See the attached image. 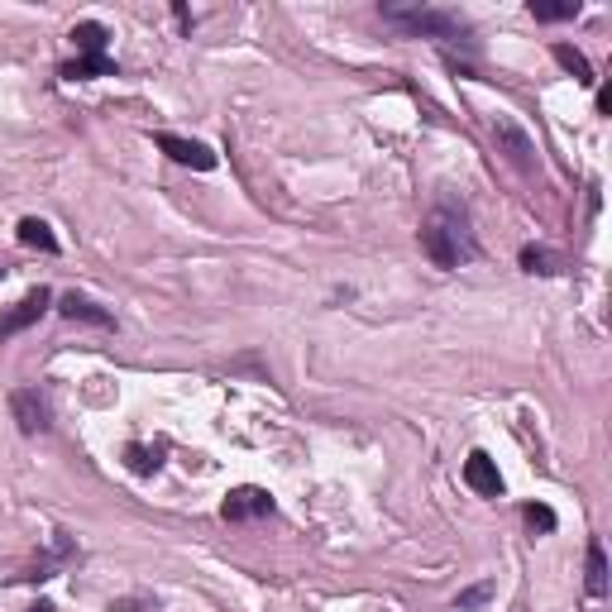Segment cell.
Masks as SVG:
<instances>
[{
  "label": "cell",
  "instance_id": "cell-3",
  "mask_svg": "<svg viewBox=\"0 0 612 612\" xmlns=\"http://www.w3.org/2000/svg\"><path fill=\"white\" fill-rule=\"evenodd\" d=\"M10 416H15V426H20L24 436H44L48 431V402L39 388H15L10 393Z\"/></svg>",
  "mask_w": 612,
  "mask_h": 612
},
{
  "label": "cell",
  "instance_id": "cell-1",
  "mask_svg": "<svg viewBox=\"0 0 612 612\" xmlns=\"http://www.w3.org/2000/svg\"><path fill=\"white\" fill-rule=\"evenodd\" d=\"M421 249L436 268H459V263L479 259V240L469 230V211L455 201H440L431 216L421 220Z\"/></svg>",
  "mask_w": 612,
  "mask_h": 612
},
{
  "label": "cell",
  "instance_id": "cell-7",
  "mask_svg": "<svg viewBox=\"0 0 612 612\" xmlns=\"http://www.w3.org/2000/svg\"><path fill=\"white\" fill-rule=\"evenodd\" d=\"M48 302H53V292H48V287H34V292H29V297H24L15 311H5V316H0V340L20 335L24 326H34V321H39V316L48 311Z\"/></svg>",
  "mask_w": 612,
  "mask_h": 612
},
{
  "label": "cell",
  "instance_id": "cell-19",
  "mask_svg": "<svg viewBox=\"0 0 612 612\" xmlns=\"http://www.w3.org/2000/svg\"><path fill=\"white\" fill-rule=\"evenodd\" d=\"M522 517H526V526H531V531H555V512H550L546 503H526Z\"/></svg>",
  "mask_w": 612,
  "mask_h": 612
},
{
  "label": "cell",
  "instance_id": "cell-12",
  "mask_svg": "<svg viewBox=\"0 0 612 612\" xmlns=\"http://www.w3.org/2000/svg\"><path fill=\"white\" fill-rule=\"evenodd\" d=\"M550 53H555V63L565 67L569 77H574V82H584V87H589L593 82V67H589V58H584V53H579V48L574 44H555L550 48Z\"/></svg>",
  "mask_w": 612,
  "mask_h": 612
},
{
  "label": "cell",
  "instance_id": "cell-5",
  "mask_svg": "<svg viewBox=\"0 0 612 612\" xmlns=\"http://www.w3.org/2000/svg\"><path fill=\"white\" fill-rule=\"evenodd\" d=\"M493 139H498V149H503L517 168H531V163H536V144H531V134H526L517 120L498 115V120H493Z\"/></svg>",
  "mask_w": 612,
  "mask_h": 612
},
{
  "label": "cell",
  "instance_id": "cell-2",
  "mask_svg": "<svg viewBox=\"0 0 612 612\" xmlns=\"http://www.w3.org/2000/svg\"><path fill=\"white\" fill-rule=\"evenodd\" d=\"M383 20L407 29V34H426V39H440V44H455L469 34V24L459 20L455 10H397V5H383Z\"/></svg>",
  "mask_w": 612,
  "mask_h": 612
},
{
  "label": "cell",
  "instance_id": "cell-15",
  "mask_svg": "<svg viewBox=\"0 0 612 612\" xmlns=\"http://www.w3.org/2000/svg\"><path fill=\"white\" fill-rule=\"evenodd\" d=\"M522 268L526 273H560V268H565V259H560V254H550V249H541V244H526L522 249Z\"/></svg>",
  "mask_w": 612,
  "mask_h": 612
},
{
  "label": "cell",
  "instance_id": "cell-13",
  "mask_svg": "<svg viewBox=\"0 0 612 612\" xmlns=\"http://www.w3.org/2000/svg\"><path fill=\"white\" fill-rule=\"evenodd\" d=\"M589 593L593 598H603L608 593V555H603V541H589Z\"/></svg>",
  "mask_w": 612,
  "mask_h": 612
},
{
  "label": "cell",
  "instance_id": "cell-17",
  "mask_svg": "<svg viewBox=\"0 0 612 612\" xmlns=\"http://www.w3.org/2000/svg\"><path fill=\"white\" fill-rule=\"evenodd\" d=\"M134 474H158V464H163V450H149V445H130L125 450Z\"/></svg>",
  "mask_w": 612,
  "mask_h": 612
},
{
  "label": "cell",
  "instance_id": "cell-20",
  "mask_svg": "<svg viewBox=\"0 0 612 612\" xmlns=\"http://www.w3.org/2000/svg\"><path fill=\"white\" fill-rule=\"evenodd\" d=\"M34 612H53V603H34Z\"/></svg>",
  "mask_w": 612,
  "mask_h": 612
},
{
  "label": "cell",
  "instance_id": "cell-14",
  "mask_svg": "<svg viewBox=\"0 0 612 612\" xmlns=\"http://www.w3.org/2000/svg\"><path fill=\"white\" fill-rule=\"evenodd\" d=\"M584 5L579 0H531V15L541 24H555V20H574Z\"/></svg>",
  "mask_w": 612,
  "mask_h": 612
},
{
  "label": "cell",
  "instance_id": "cell-9",
  "mask_svg": "<svg viewBox=\"0 0 612 612\" xmlns=\"http://www.w3.org/2000/svg\"><path fill=\"white\" fill-rule=\"evenodd\" d=\"M58 311H63L67 321H87V326H115V316H110V311H101L96 302H87V297H77V292H67Z\"/></svg>",
  "mask_w": 612,
  "mask_h": 612
},
{
  "label": "cell",
  "instance_id": "cell-6",
  "mask_svg": "<svg viewBox=\"0 0 612 612\" xmlns=\"http://www.w3.org/2000/svg\"><path fill=\"white\" fill-rule=\"evenodd\" d=\"M220 517H225V522H244V517H273V498H268L263 488H235V493H225Z\"/></svg>",
  "mask_w": 612,
  "mask_h": 612
},
{
  "label": "cell",
  "instance_id": "cell-4",
  "mask_svg": "<svg viewBox=\"0 0 612 612\" xmlns=\"http://www.w3.org/2000/svg\"><path fill=\"white\" fill-rule=\"evenodd\" d=\"M153 144L168 153L173 163H182V168H197V173H211V168H216V153L206 149L201 139H182V134H158Z\"/></svg>",
  "mask_w": 612,
  "mask_h": 612
},
{
  "label": "cell",
  "instance_id": "cell-8",
  "mask_svg": "<svg viewBox=\"0 0 612 612\" xmlns=\"http://www.w3.org/2000/svg\"><path fill=\"white\" fill-rule=\"evenodd\" d=\"M464 483H469L474 493H483V498H503V474H498V464L483 455V450L469 455V464H464Z\"/></svg>",
  "mask_w": 612,
  "mask_h": 612
},
{
  "label": "cell",
  "instance_id": "cell-10",
  "mask_svg": "<svg viewBox=\"0 0 612 612\" xmlns=\"http://www.w3.org/2000/svg\"><path fill=\"white\" fill-rule=\"evenodd\" d=\"M106 24H96V20H82L77 29H72V44L82 48V58H106Z\"/></svg>",
  "mask_w": 612,
  "mask_h": 612
},
{
  "label": "cell",
  "instance_id": "cell-16",
  "mask_svg": "<svg viewBox=\"0 0 612 612\" xmlns=\"http://www.w3.org/2000/svg\"><path fill=\"white\" fill-rule=\"evenodd\" d=\"M106 72H110L106 58H77V63H67V67H63L67 82H87V77H106Z\"/></svg>",
  "mask_w": 612,
  "mask_h": 612
},
{
  "label": "cell",
  "instance_id": "cell-18",
  "mask_svg": "<svg viewBox=\"0 0 612 612\" xmlns=\"http://www.w3.org/2000/svg\"><path fill=\"white\" fill-rule=\"evenodd\" d=\"M488 598H493V579H479L474 589H464V593L455 598V612H474V608H483Z\"/></svg>",
  "mask_w": 612,
  "mask_h": 612
},
{
  "label": "cell",
  "instance_id": "cell-11",
  "mask_svg": "<svg viewBox=\"0 0 612 612\" xmlns=\"http://www.w3.org/2000/svg\"><path fill=\"white\" fill-rule=\"evenodd\" d=\"M20 244H29V249H44V254H58V235H53L39 216H24L20 220Z\"/></svg>",
  "mask_w": 612,
  "mask_h": 612
}]
</instances>
